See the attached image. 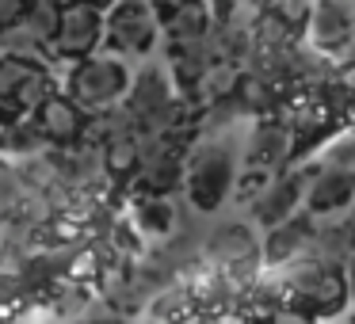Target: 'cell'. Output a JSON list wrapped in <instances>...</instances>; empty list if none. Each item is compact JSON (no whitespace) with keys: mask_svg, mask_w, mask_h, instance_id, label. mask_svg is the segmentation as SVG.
<instances>
[{"mask_svg":"<svg viewBox=\"0 0 355 324\" xmlns=\"http://www.w3.org/2000/svg\"><path fill=\"white\" fill-rule=\"evenodd\" d=\"M306 42L329 50L332 57L347 54L355 46V0H313Z\"/></svg>","mask_w":355,"mask_h":324,"instance_id":"obj_9","label":"cell"},{"mask_svg":"<svg viewBox=\"0 0 355 324\" xmlns=\"http://www.w3.org/2000/svg\"><path fill=\"white\" fill-rule=\"evenodd\" d=\"M126 217L134 222V229L149 240H164L180 229V210L172 202V195H138L126 210Z\"/></svg>","mask_w":355,"mask_h":324,"instance_id":"obj_14","label":"cell"},{"mask_svg":"<svg viewBox=\"0 0 355 324\" xmlns=\"http://www.w3.org/2000/svg\"><path fill=\"white\" fill-rule=\"evenodd\" d=\"M153 4H157V8H161V4H168V0H153Z\"/></svg>","mask_w":355,"mask_h":324,"instance_id":"obj_26","label":"cell"},{"mask_svg":"<svg viewBox=\"0 0 355 324\" xmlns=\"http://www.w3.org/2000/svg\"><path fill=\"white\" fill-rule=\"evenodd\" d=\"M347 229H352V240H355V214L347 217Z\"/></svg>","mask_w":355,"mask_h":324,"instance_id":"obj_24","label":"cell"},{"mask_svg":"<svg viewBox=\"0 0 355 324\" xmlns=\"http://www.w3.org/2000/svg\"><path fill=\"white\" fill-rule=\"evenodd\" d=\"M88 4H100V8H111V4H115V0H88Z\"/></svg>","mask_w":355,"mask_h":324,"instance_id":"obj_22","label":"cell"},{"mask_svg":"<svg viewBox=\"0 0 355 324\" xmlns=\"http://www.w3.org/2000/svg\"><path fill=\"white\" fill-rule=\"evenodd\" d=\"M0 156H4V153H0Z\"/></svg>","mask_w":355,"mask_h":324,"instance_id":"obj_28","label":"cell"},{"mask_svg":"<svg viewBox=\"0 0 355 324\" xmlns=\"http://www.w3.org/2000/svg\"><path fill=\"white\" fill-rule=\"evenodd\" d=\"M4 57H8V46H4V35H0V62H4Z\"/></svg>","mask_w":355,"mask_h":324,"instance_id":"obj_23","label":"cell"},{"mask_svg":"<svg viewBox=\"0 0 355 324\" xmlns=\"http://www.w3.org/2000/svg\"><path fill=\"white\" fill-rule=\"evenodd\" d=\"M24 24L54 50L58 27H62V0H31V12L24 16Z\"/></svg>","mask_w":355,"mask_h":324,"instance_id":"obj_18","label":"cell"},{"mask_svg":"<svg viewBox=\"0 0 355 324\" xmlns=\"http://www.w3.org/2000/svg\"><path fill=\"white\" fill-rule=\"evenodd\" d=\"M210 27H214V4L210 0H168V4H161L164 42L207 39Z\"/></svg>","mask_w":355,"mask_h":324,"instance_id":"obj_13","label":"cell"},{"mask_svg":"<svg viewBox=\"0 0 355 324\" xmlns=\"http://www.w3.org/2000/svg\"><path fill=\"white\" fill-rule=\"evenodd\" d=\"M100 153H103L107 183H115V187L138 183V176H141V130H130V134H119V138L103 141Z\"/></svg>","mask_w":355,"mask_h":324,"instance_id":"obj_15","label":"cell"},{"mask_svg":"<svg viewBox=\"0 0 355 324\" xmlns=\"http://www.w3.org/2000/svg\"><path fill=\"white\" fill-rule=\"evenodd\" d=\"M130 80H134V73H130V65H126V57L103 46V50H96V54L80 57V62H73L65 92H69L80 107L100 111V107H107V103L126 100Z\"/></svg>","mask_w":355,"mask_h":324,"instance_id":"obj_3","label":"cell"},{"mask_svg":"<svg viewBox=\"0 0 355 324\" xmlns=\"http://www.w3.org/2000/svg\"><path fill=\"white\" fill-rule=\"evenodd\" d=\"M298 130H294L291 118H268L260 115L248 126L245 141H241V156H245V168H260V172H283L286 164L298 153Z\"/></svg>","mask_w":355,"mask_h":324,"instance_id":"obj_6","label":"cell"},{"mask_svg":"<svg viewBox=\"0 0 355 324\" xmlns=\"http://www.w3.org/2000/svg\"><path fill=\"white\" fill-rule=\"evenodd\" d=\"M286 275L291 286V301H286V313L302 316V321H313V316H340L347 313V301H352V282H347L344 263L329 260L313 248L309 255L294 260L291 267H279Z\"/></svg>","mask_w":355,"mask_h":324,"instance_id":"obj_2","label":"cell"},{"mask_svg":"<svg viewBox=\"0 0 355 324\" xmlns=\"http://www.w3.org/2000/svg\"><path fill=\"white\" fill-rule=\"evenodd\" d=\"M107 35V8L88 4V0H62V27L54 39V62H80L96 54Z\"/></svg>","mask_w":355,"mask_h":324,"instance_id":"obj_5","label":"cell"},{"mask_svg":"<svg viewBox=\"0 0 355 324\" xmlns=\"http://www.w3.org/2000/svg\"><path fill=\"white\" fill-rule=\"evenodd\" d=\"M256 229H260L256 222H222V225H214V229H207V237H202L207 260L222 263V267L263 260V240Z\"/></svg>","mask_w":355,"mask_h":324,"instance_id":"obj_10","label":"cell"},{"mask_svg":"<svg viewBox=\"0 0 355 324\" xmlns=\"http://www.w3.org/2000/svg\"><path fill=\"white\" fill-rule=\"evenodd\" d=\"M157 39H164V31L161 8L153 0H115L107 8V35H103L107 50L123 57H146L153 54Z\"/></svg>","mask_w":355,"mask_h":324,"instance_id":"obj_4","label":"cell"},{"mask_svg":"<svg viewBox=\"0 0 355 324\" xmlns=\"http://www.w3.org/2000/svg\"><path fill=\"white\" fill-rule=\"evenodd\" d=\"M317 164H332V168H347L355 172V126L332 134V141L317 153Z\"/></svg>","mask_w":355,"mask_h":324,"instance_id":"obj_19","label":"cell"},{"mask_svg":"<svg viewBox=\"0 0 355 324\" xmlns=\"http://www.w3.org/2000/svg\"><path fill=\"white\" fill-rule=\"evenodd\" d=\"M130 130H138V115L130 111L126 100H119V103H107V107H100V111H88L85 141L103 145V141L119 138V134H130Z\"/></svg>","mask_w":355,"mask_h":324,"instance_id":"obj_17","label":"cell"},{"mask_svg":"<svg viewBox=\"0 0 355 324\" xmlns=\"http://www.w3.org/2000/svg\"><path fill=\"white\" fill-rule=\"evenodd\" d=\"M355 202V172L332 168V164H317L309 172V191H306V210L317 217L340 214Z\"/></svg>","mask_w":355,"mask_h":324,"instance_id":"obj_12","label":"cell"},{"mask_svg":"<svg viewBox=\"0 0 355 324\" xmlns=\"http://www.w3.org/2000/svg\"><path fill=\"white\" fill-rule=\"evenodd\" d=\"M344 316H347V321H355V309H347V313H344Z\"/></svg>","mask_w":355,"mask_h":324,"instance_id":"obj_25","label":"cell"},{"mask_svg":"<svg viewBox=\"0 0 355 324\" xmlns=\"http://www.w3.org/2000/svg\"><path fill=\"white\" fill-rule=\"evenodd\" d=\"M344 271H347V282H352V298H355V252L347 255V263H344Z\"/></svg>","mask_w":355,"mask_h":324,"instance_id":"obj_21","label":"cell"},{"mask_svg":"<svg viewBox=\"0 0 355 324\" xmlns=\"http://www.w3.org/2000/svg\"><path fill=\"white\" fill-rule=\"evenodd\" d=\"M46 149V138H42L35 115H16L0 123V153L8 161H24V156H39Z\"/></svg>","mask_w":355,"mask_h":324,"instance_id":"obj_16","label":"cell"},{"mask_svg":"<svg viewBox=\"0 0 355 324\" xmlns=\"http://www.w3.org/2000/svg\"><path fill=\"white\" fill-rule=\"evenodd\" d=\"M0 123H4V115H0Z\"/></svg>","mask_w":355,"mask_h":324,"instance_id":"obj_27","label":"cell"},{"mask_svg":"<svg viewBox=\"0 0 355 324\" xmlns=\"http://www.w3.org/2000/svg\"><path fill=\"white\" fill-rule=\"evenodd\" d=\"M35 123H39L46 145H73V141H85L88 107H80L69 92H54L35 111Z\"/></svg>","mask_w":355,"mask_h":324,"instance_id":"obj_11","label":"cell"},{"mask_svg":"<svg viewBox=\"0 0 355 324\" xmlns=\"http://www.w3.org/2000/svg\"><path fill=\"white\" fill-rule=\"evenodd\" d=\"M27 12H31V0H0V31L24 24Z\"/></svg>","mask_w":355,"mask_h":324,"instance_id":"obj_20","label":"cell"},{"mask_svg":"<svg viewBox=\"0 0 355 324\" xmlns=\"http://www.w3.org/2000/svg\"><path fill=\"white\" fill-rule=\"evenodd\" d=\"M317 214H309L306 206L298 214H291L286 222L263 229V263L268 267H291L294 260L309 255L317 248Z\"/></svg>","mask_w":355,"mask_h":324,"instance_id":"obj_8","label":"cell"},{"mask_svg":"<svg viewBox=\"0 0 355 324\" xmlns=\"http://www.w3.org/2000/svg\"><path fill=\"white\" fill-rule=\"evenodd\" d=\"M309 172H313V164H306V168H283L263 183V191L248 202V214H252V222L260 229H271V225L286 222L291 214H298L306 206Z\"/></svg>","mask_w":355,"mask_h":324,"instance_id":"obj_7","label":"cell"},{"mask_svg":"<svg viewBox=\"0 0 355 324\" xmlns=\"http://www.w3.org/2000/svg\"><path fill=\"white\" fill-rule=\"evenodd\" d=\"M241 141H233L230 130L199 134V141H191V149H187V183H184V195L191 202V210L214 214V210H222L233 199L241 164H245Z\"/></svg>","mask_w":355,"mask_h":324,"instance_id":"obj_1","label":"cell"}]
</instances>
